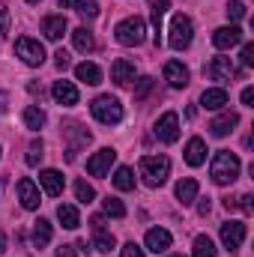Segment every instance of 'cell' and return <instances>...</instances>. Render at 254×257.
Wrapping results in <instances>:
<instances>
[{"mask_svg":"<svg viewBox=\"0 0 254 257\" xmlns=\"http://www.w3.org/2000/svg\"><path fill=\"white\" fill-rule=\"evenodd\" d=\"M251 102H254V87H245V90H242V105H248V108H254Z\"/></svg>","mask_w":254,"mask_h":257,"instance_id":"cell-42","label":"cell"},{"mask_svg":"<svg viewBox=\"0 0 254 257\" xmlns=\"http://www.w3.org/2000/svg\"><path fill=\"white\" fill-rule=\"evenodd\" d=\"M245 224L242 221H227V224H221V242H224V248L227 251H236L242 242H245Z\"/></svg>","mask_w":254,"mask_h":257,"instance_id":"cell-9","label":"cell"},{"mask_svg":"<svg viewBox=\"0 0 254 257\" xmlns=\"http://www.w3.org/2000/svg\"><path fill=\"white\" fill-rule=\"evenodd\" d=\"M239 159L230 153V150H218L212 156V165H209V177L215 186H230L236 177H239Z\"/></svg>","mask_w":254,"mask_h":257,"instance_id":"cell-1","label":"cell"},{"mask_svg":"<svg viewBox=\"0 0 254 257\" xmlns=\"http://www.w3.org/2000/svg\"><path fill=\"white\" fill-rule=\"evenodd\" d=\"M150 90H153V78H141V81H138V87H135V99H144Z\"/></svg>","mask_w":254,"mask_h":257,"instance_id":"cell-36","label":"cell"},{"mask_svg":"<svg viewBox=\"0 0 254 257\" xmlns=\"http://www.w3.org/2000/svg\"><path fill=\"white\" fill-rule=\"evenodd\" d=\"M69 30V24H66L63 15H48V18H42V33L51 39V42H57V39H63V33Z\"/></svg>","mask_w":254,"mask_h":257,"instance_id":"cell-20","label":"cell"},{"mask_svg":"<svg viewBox=\"0 0 254 257\" xmlns=\"http://www.w3.org/2000/svg\"><path fill=\"white\" fill-rule=\"evenodd\" d=\"M72 42H75V48H78V51H93V48H96V39H93V33H90L87 27L72 30Z\"/></svg>","mask_w":254,"mask_h":257,"instance_id":"cell-26","label":"cell"},{"mask_svg":"<svg viewBox=\"0 0 254 257\" xmlns=\"http://www.w3.org/2000/svg\"><path fill=\"white\" fill-rule=\"evenodd\" d=\"M144 242H147V248H150L153 254H165L174 239H171V233H168L165 227H153V230H147V239H144Z\"/></svg>","mask_w":254,"mask_h":257,"instance_id":"cell-11","label":"cell"},{"mask_svg":"<svg viewBox=\"0 0 254 257\" xmlns=\"http://www.w3.org/2000/svg\"><path fill=\"white\" fill-rule=\"evenodd\" d=\"M156 138L162 141V144H174L177 138H180V117L174 114V111H168V114H162L159 117V123H156Z\"/></svg>","mask_w":254,"mask_h":257,"instance_id":"cell-7","label":"cell"},{"mask_svg":"<svg viewBox=\"0 0 254 257\" xmlns=\"http://www.w3.org/2000/svg\"><path fill=\"white\" fill-rule=\"evenodd\" d=\"M48 242H51V221L39 218L33 224V248H45Z\"/></svg>","mask_w":254,"mask_h":257,"instance_id":"cell-25","label":"cell"},{"mask_svg":"<svg viewBox=\"0 0 254 257\" xmlns=\"http://www.w3.org/2000/svg\"><path fill=\"white\" fill-rule=\"evenodd\" d=\"M111 81L117 84V87H126L135 81V63L126 60V57H120V60H114L111 63Z\"/></svg>","mask_w":254,"mask_h":257,"instance_id":"cell-14","label":"cell"},{"mask_svg":"<svg viewBox=\"0 0 254 257\" xmlns=\"http://www.w3.org/2000/svg\"><path fill=\"white\" fill-rule=\"evenodd\" d=\"M102 209H105V215H111V218H123V215H126L123 200H117V197H111V194L102 200Z\"/></svg>","mask_w":254,"mask_h":257,"instance_id":"cell-31","label":"cell"},{"mask_svg":"<svg viewBox=\"0 0 254 257\" xmlns=\"http://www.w3.org/2000/svg\"><path fill=\"white\" fill-rule=\"evenodd\" d=\"M242 63H245V66L254 63V45H251V42H245V45H242Z\"/></svg>","mask_w":254,"mask_h":257,"instance_id":"cell-40","label":"cell"},{"mask_svg":"<svg viewBox=\"0 0 254 257\" xmlns=\"http://www.w3.org/2000/svg\"><path fill=\"white\" fill-rule=\"evenodd\" d=\"M6 251V233H0V254Z\"/></svg>","mask_w":254,"mask_h":257,"instance_id":"cell-46","label":"cell"},{"mask_svg":"<svg viewBox=\"0 0 254 257\" xmlns=\"http://www.w3.org/2000/svg\"><path fill=\"white\" fill-rule=\"evenodd\" d=\"M191 254L194 257H215V242L200 233V236L194 239V251H191Z\"/></svg>","mask_w":254,"mask_h":257,"instance_id":"cell-30","label":"cell"},{"mask_svg":"<svg viewBox=\"0 0 254 257\" xmlns=\"http://www.w3.org/2000/svg\"><path fill=\"white\" fill-rule=\"evenodd\" d=\"M57 257H78L75 254V245H60L57 248Z\"/></svg>","mask_w":254,"mask_h":257,"instance_id":"cell-43","label":"cell"},{"mask_svg":"<svg viewBox=\"0 0 254 257\" xmlns=\"http://www.w3.org/2000/svg\"><path fill=\"white\" fill-rule=\"evenodd\" d=\"M18 200H21V206L24 209H39V189H36V183L33 180H18Z\"/></svg>","mask_w":254,"mask_h":257,"instance_id":"cell-12","label":"cell"},{"mask_svg":"<svg viewBox=\"0 0 254 257\" xmlns=\"http://www.w3.org/2000/svg\"><path fill=\"white\" fill-rule=\"evenodd\" d=\"M15 54H18L27 66H42L45 63V48H42V42H39V39H30V36H21V39L15 42Z\"/></svg>","mask_w":254,"mask_h":257,"instance_id":"cell-6","label":"cell"},{"mask_svg":"<svg viewBox=\"0 0 254 257\" xmlns=\"http://www.w3.org/2000/svg\"><path fill=\"white\" fill-rule=\"evenodd\" d=\"M203 162H206V144H203V138H191L186 144V165L200 168Z\"/></svg>","mask_w":254,"mask_h":257,"instance_id":"cell-21","label":"cell"},{"mask_svg":"<svg viewBox=\"0 0 254 257\" xmlns=\"http://www.w3.org/2000/svg\"><path fill=\"white\" fill-rule=\"evenodd\" d=\"M117 162V150H111V147H105V150H99L96 156H90L87 159V171H90V177H105L108 171H111V165Z\"/></svg>","mask_w":254,"mask_h":257,"instance_id":"cell-8","label":"cell"},{"mask_svg":"<svg viewBox=\"0 0 254 257\" xmlns=\"http://www.w3.org/2000/svg\"><path fill=\"white\" fill-rule=\"evenodd\" d=\"M177 200L183 203V206H189L197 200V180H180L177 183Z\"/></svg>","mask_w":254,"mask_h":257,"instance_id":"cell-24","label":"cell"},{"mask_svg":"<svg viewBox=\"0 0 254 257\" xmlns=\"http://www.w3.org/2000/svg\"><path fill=\"white\" fill-rule=\"evenodd\" d=\"M90 114H93L99 123H105V126H117V123L123 120V105H120L117 96H99V99H93Z\"/></svg>","mask_w":254,"mask_h":257,"instance_id":"cell-3","label":"cell"},{"mask_svg":"<svg viewBox=\"0 0 254 257\" xmlns=\"http://www.w3.org/2000/svg\"><path fill=\"white\" fill-rule=\"evenodd\" d=\"M141 177L150 189H159L171 177V159L168 156H144L141 159Z\"/></svg>","mask_w":254,"mask_h":257,"instance_id":"cell-2","label":"cell"},{"mask_svg":"<svg viewBox=\"0 0 254 257\" xmlns=\"http://www.w3.org/2000/svg\"><path fill=\"white\" fill-rule=\"evenodd\" d=\"M75 78L78 81H84V84H90V87H96V84H102V69L96 63H78L75 66Z\"/></svg>","mask_w":254,"mask_h":257,"instance_id":"cell-22","label":"cell"},{"mask_svg":"<svg viewBox=\"0 0 254 257\" xmlns=\"http://www.w3.org/2000/svg\"><path fill=\"white\" fill-rule=\"evenodd\" d=\"M114 36H117V42L120 45H126V48H135V45H141L144 39H147V24H144V18H126V21H120L117 24V30H114Z\"/></svg>","mask_w":254,"mask_h":257,"instance_id":"cell-4","label":"cell"},{"mask_svg":"<svg viewBox=\"0 0 254 257\" xmlns=\"http://www.w3.org/2000/svg\"><path fill=\"white\" fill-rule=\"evenodd\" d=\"M165 81L171 84V87H189V69L180 63V60H171V63H165Z\"/></svg>","mask_w":254,"mask_h":257,"instance_id":"cell-17","label":"cell"},{"mask_svg":"<svg viewBox=\"0 0 254 257\" xmlns=\"http://www.w3.org/2000/svg\"><path fill=\"white\" fill-rule=\"evenodd\" d=\"M9 21H12V15H9V9L6 6H0V39L9 33Z\"/></svg>","mask_w":254,"mask_h":257,"instance_id":"cell-37","label":"cell"},{"mask_svg":"<svg viewBox=\"0 0 254 257\" xmlns=\"http://www.w3.org/2000/svg\"><path fill=\"white\" fill-rule=\"evenodd\" d=\"M39 186L45 189L48 197H60V194H63V174L54 171V168H48V171L39 174Z\"/></svg>","mask_w":254,"mask_h":257,"instance_id":"cell-15","label":"cell"},{"mask_svg":"<svg viewBox=\"0 0 254 257\" xmlns=\"http://www.w3.org/2000/svg\"><path fill=\"white\" fill-rule=\"evenodd\" d=\"M75 9H78L84 18H96V15H99V3H96V0H78Z\"/></svg>","mask_w":254,"mask_h":257,"instance_id":"cell-35","label":"cell"},{"mask_svg":"<svg viewBox=\"0 0 254 257\" xmlns=\"http://www.w3.org/2000/svg\"><path fill=\"white\" fill-rule=\"evenodd\" d=\"M54 99L66 105V108H72V105H78V87L72 84V81H54Z\"/></svg>","mask_w":254,"mask_h":257,"instance_id":"cell-19","label":"cell"},{"mask_svg":"<svg viewBox=\"0 0 254 257\" xmlns=\"http://www.w3.org/2000/svg\"><path fill=\"white\" fill-rule=\"evenodd\" d=\"M3 189H6V177H0V200H3Z\"/></svg>","mask_w":254,"mask_h":257,"instance_id":"cell-48","label":"cell"},{"mask_svg":"<svg viewBox=\"0 0 254 257\" xmlns=\"http://www.w3.org/2000/svg\"><path fill=\"white\" fill-rule=\"evenodd\" d=\"M120 254L123 257H144V248H138L135 242H126V245L120 248Z\"/></svg>","mask_w":254,"mask_h":257,"instance_id":"cell-39","label":"cell"},{"mask_svg":"<svg viewBox=\"0 0 254 257\" xmlns=\"http://www.w3.org/2000/svg\"><path fill=\"white\" fill-rule=\"evenodd\" d=\"M27 3H39V0H27Z\"/></svg>","mask_w":254,"mask_h":257,"instance_id":"cell-49","label":"cell"},{"mask_svg":"<svg viewBox=\"0 0 254 257\" xmlns=\"http://www.w3.org/2000/svg\"><path fill=\"white\" fill-rule=\"evenodd\" d=\"M197 212H200V215H206V212H209V197H206V200H200V203H197Z\"/></svg>","mask_w":254,"mask_h":257,"instance_id":"cell-45","label":"cell"},{"mask_svg":"<svg viewBox=\"0 0 254 257\" xmlns=\"http://www.w3.org/2000/svg\"><path fill=\"white\" fill-rule=\"evenodd\" d=\"M212 42H215V48H233V45H239L242 42V30L239 27H218L215 33H212Z\"/></svg>","mask_w":254,"mask_h":257,"instance_id":"cell-16","label":"cell"},{"mask_svg":"<svg viewBox=\"0 0 254 257\" xmlns=\"http://www.w3.org/2000/svg\"><path fill=\"white\" fill-rule=\"evenodd\" d=\"M191 36H194L191 18L189 15H174V21H171V36H168L171 48H174V51H186L191 45Z\"/></svg>","mask_w":254,"mask_h":257,"instance_id":"cell-5","label":"cell"},{"mask_svg":"<svg viewBox=\"0 0 254 257\" xmlns=\"http://www.w3.org/2000/svg\"><path fill=\"white\" fill-rule=\"evenodd\" d=\"M57 218H60V224H63L66 230H75L81 224V215H78V209L72 203H60L57 206Z\"/></svg>","mask_w":254,"mask_h":257,"instance_id":"cell-23","label":"cell"},{"mask_svg":"<svg viewBox=\"0 0 254 257\" xmlns=\"http://www.w3.org/2000/svg\"><path fill=\"white\" fill-rule=\"evenodd\" d=\"M150 9H159V12H168V0H150Z\"/></svg>","mask_w":254,"mask_h":257,"instance_id":"cell-44","label":"cell"},{"mask_svg":"<svg viewBox=\"0 0 254 257\" xmlns=\"http://www.w3.org/2000/svg\"><path fill=\"white\" fill-rule=\"evenodd\" d=\"M233 206H239L242 212H248V215H251V212H254V197H251V194H242V197H239V203H233Z\"/></svg>","mask_w":254,"mask_h":257,"instance_id":"cell-38","label":"cell"},{"mask_svg":"<svg viewBox=\"0 0 254 257\" xmlns=\"http://www.w3.org/2000/svg\"><path fill=\"white\" fill-rule=\"evenodd\" d=\"M45 120H48V117H45V111H42V108H36V105H30V108L24 111V126L33 128V132H39V128L45 126Z\"/></svg>","mask_w":254,"mask_h":257,"instance_id":"cell-27","label":"cell"},{"mask_svg":"<svg viewBox=\"0 0 254 257\" xmlns=\"http://www.w3.org/2000/svg\"><path fill=\"white\" fill-rule=\"evenodd\" d=\"M54 63H57V69H66V66H69V51L60 48V51L54 54Z\"/></svg>","mask_w":254,"mask_h":257,"instance_id":"cell-41","label":"cell"},{"mask_svg":"<svg viewBox=\"0 0 254 257\" xmlns=\"http://www.w3.org/2000/svg\"><path fill=\"white\" fill-rule=\"evenodd\" d=\"M114 245H117L114 233H108V230H96V236H93V248H96V251L105 254V251H111Z\"/></svg>","mask_w":254,"mask_h":257,"instance_id":"cell-29","label":"cell"},{"mask_svg":"<svg viewBox=\"0 0 254 257\" xmlns=\"http://www.w3.org/2000/svg\"><path fill=\"white\" fill-rule=\"evenodd\" d=\"M42 141H30V147H27V165L30 168H36L39 165V159H42Z\"/></svg>","mask_w":254,"mask_h":257,"instance_id":"cell-34","label":"cell"},{"mask_svg":"<svg viewBox=\"0 0 254 257\" xmlns=\"http://www.w3.org/2000/svg\"><path fill=\"white\" fill-rule=\"evenodd\" d=\"M206 75L212 78V81H230L233 75H236V66L230 63V57H212L209 63H206Z\"/></svg>","mask_w":254,"mask_h":257,"instance_id":"cell-10","label":"cell"},{"mask_svg":"<svg viewBox=\"0 0 254 257\" xmlns=\"http://www.w3.org/2000/svg\"><path fill=\"white\" fill-rule=\"evenodd\" d=\"M236 126H239V114H236V111H221V114L209 123V128H212V135H215V138L230 135Z\"/></svg>","mask_w":254,"mask_h":257,"instance_id":"cell-13","label":"cell"},{"mask_svg":"<svg viewBox=\"0 0 254 257\" xmlns=\"http://www.w3.org/2000/svg\"><path fill=\"white\" fill-rule=\"evenodd\" d=\"M174 257H183V254H174Z\"/></svg>","mask_w":254,"mask_h":257,"instance_id":"cell-50","label":"cell"},{"mask_svg":"<svg viewBox=\"0 0 254 257\" xmlns=\"http://www.w3.org/2000/svg\"><path fill=\"white\" fill-rule=\"evenodd\" d=\"M75 197H78L81 203H93V200H96V189H93L90 183L78 180V183H75Z\"/></svg>","mask_w":254,"mask_h":257,"instance_id":"cell-32","label":"cell"},{"mask_svg":"<svg viewBox=\"0 0 254 257\" xmlns=\"http://www.w3.org/2000/svg\"><path fill=\"white\" fill-rule=\"evenodd\" d=\"M114 186H117L120 192H132V189H135V174H132V168H117V171H114Z\"/></svg>","mask_w":254,"mask_h":257,"instance_id":"cell-28","label":"cell"},{"mask_svg":"<svg viewBox=\"0 0 254 257\" xmlns=\"http://www.w3.org/2000/svg\"><path fill=\"white\" fill-rule=\"evenodd\" d=\"M75 3H78V0H60V6H63V9H69V6H75Z\"/></svg>","mask_w":254,"mask_h":257,"instance_id":"cell-47","label":"cell"},{"mask_svg":"<svg viewBox=\"0 0 254 257\" xmlns=\"http://www.w3.org/2000/svg\"><path fill=\"white\" fill-rule=\"evenodd\" d=\"M200 105H203L206 111H221V108L227 105V90H224V87H209V90H203Z\"/></svg>","mask_w":254,"mask_h":257,"instance_id":"cell-18","label":"cell"},{"mask_svg":"<svg viewBox=\"0 0 254 257\" xmlns=\"http://www.w3.org/2000/svg\"><path fill=\"white\" fill-rule=\"evenodd\" d=\"M224 12H227L230 21H242V18H245V3H242V0H230Z\"/></svg>","mask_w":254,"mask_h":257,"instance_id":"cell-33","label":"cell"}]
</instances>
